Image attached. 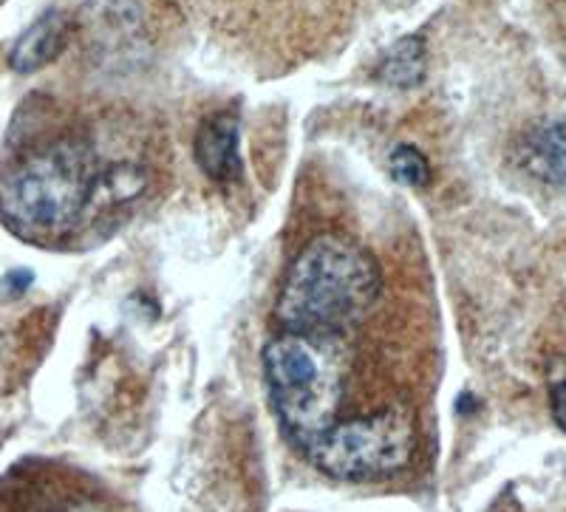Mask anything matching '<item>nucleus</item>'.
I'll list each match as a JSON object with an SVG mask.
<instances>
[{
  "instance_id": "obj_2",
  "label": "nucleus",
  "mask_w": 566,
  "mask_h": 512,
  "mask_svg": "<svg viewBox=\"0 0 566 512\" xmlns=\"http://www.w3.org/2000/svg\"><path fill=\"white\" fill-rule=\"evenodd\" d=\"M380 295V270L343 236H321L292 261L277 295L290 332L323 334L357 323Z\"/></svg>"
},
{
  "instance_id": "obj_3",
  "label": "nucleus",
  "mask_w": 566,
  "mask_h": 512,
  "mask_svg": "<svg viewBox=\"0 0 566 512\" xmlns=\"http://www.w3.org/2000/svg\"><path fill=\"white\" fill-rule=\"evenodd\" d=\"M264 379L283 430L301 450L348 422L346 359L321 334L272 337L264 348Z\"/></svg>"
},
{
  "instance_id": "obj_9",
  "label": "nucleus",
  "mask_w": 566,
  "mask_h": 512,
  "mask_svg": "<svg viewBox=\"0 0 566 512\" xmlns=\"http://www.w3.org/2000/svg\"><path fill=\"white\" fill-rule=\"evenodd\" d=\"M424 77V43L419 38L399 40L380 63V80L391 88H413Z\"/></svg>"
},
{
  "instance_id": "obj_7",
  "label": "nucleus",
  "mask_w": 566,
  "mask_h": 512,
  "mask_svg": "<svg viewBox=\"0 0 566 512\" xmlns=\"http://www.w3.org/2000/svg\"><path fill=\"white\" fill-rule=\"evenodd\" d=\"M518 161L535 181L566 190V119L530 130L518 145Z\"/></svg>"
},
{
  "instance_id": "obj_8",
  "label": "nucleus",
  "mask_w": 566,
  "mask_h": 512,
  "mask_svg": "<svg viewBox=\"0 0 566 512\" xmlns=\"http://www.w3.org/2000/svg\"><path fill=\"white\" fill-rule=\"evenodd\" d=\"M65 34H69V20L63 12L52 9V12L40 14L27 32L20 34L12 45V54H9V65H12L18 74H32L40 71L43 65L52 63L60 54L65 43Z\"/></svg>"
},
{
  "instance_id": "obj_6",
  "label": "nucleus",
  "mask_w": 566,
  "mask_h": 512,
  "mask_svg": "<svg viewBox=\"0 0 566 512\" xmlns=\"http://www.w3.org/2000/svg\"><path fill=\"white\" fill-rule=\"evenodd\" d=\"M239 119L232 114H212L196 130L193 154L205 176L212 181H232L241 174Z\"/></svg>"
},
{
  "instance_id": "obj_4",
  "label": "nucleus",
  "mask_w": 566,
  "mask_h": 512,
  "mask_svg": "<svg viewBox=\"0 0 566 512\" xmlns=\"http://www.w3.org/2000/svg\"><path fill=\"white\" fill-rule=\"evenodd\" d=\"M419 448V417L408 405L328 430L303 456L340 481H371L406 470Z\"/></svg>"
},
{
  "instance_id": "obj_10",
  "label": "nucleus",
  "mask_w": 566,
  "mask_h": 512,
  "mask_svg": "<svg viewBox=\"0 0 566 512\" xmlns=\"http://www.w3.org/2000/svg\"><path fill=\"white\" fill-rule=\"evenodd\" d=\"M388 170H391V176L399 185H431V167H428V159H424L413 145H397V148L388 154Z\"/></svg>"
},
{
  "instance_id": "obj_5",
  "label": "nucleus",
  "mask_w": 566,
  "mask_h": 512,
  "mask_svg": "<svg viewBox=\"0 0 566 512\" xmlns=\"http://www.w3.org/2000/svg\"><path fill=\"white\" fill-rule=\"evenodd\" d=\"M0 512H125L94 481L49 461H27L0 479Z\"/></svg>"
},
{
  "instance_id": "obj_11",
  "label": "nucleus",
  "mask_w": 566,
  "mask_h": 512,
  "mask_svg": "<svg viewBox=\"0 0 566 512\" xmlns=\"http://www.w3.org/2000/svg\"><path fill=\"white\" fill-rule=\"evenodd\" d=\"M549 408H553L555 425L566 433V379L564 383L553 385V391H549Z\"/></svg>"
},
{
  "instance_id": "obj_1",
  "label": "nucleus",
  "mask_w": 566,
  "mask_h": 512,
  "mask_svg": "<svg viewBox=\"0 0 566 512\" xmlns=\"http://www.w3.org/2000/svg\"><path fill=\"white\" fill-rule=\"evenodd\" d=\"M103 176L77 139L18 150L0 165V221L27 241L69 236L103 192Z\"/></svg>"
}]
</instances>
